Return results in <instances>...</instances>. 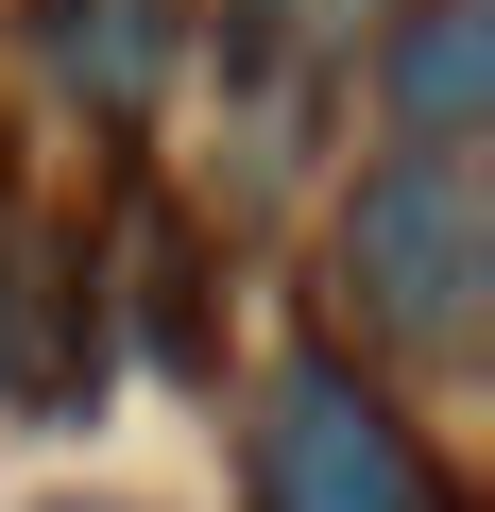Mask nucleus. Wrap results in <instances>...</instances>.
<instances>
[{
	"instance_id": "1",
	"label": "nucleus",
	"mask_w": 495,
	"mask_h": 512,
	"mask_svg": "<svg viewBox=\"0 0 495 512\" xmlns=\"http://www.w3.org/2000/svg\"><path fill=\"white\" fill-rule=\"evenodd\" d=\"M342 291L410 342V359H478L495 325V171L461 137H410L393 171H359L342 205Z\"/></svg>"
},
{
	"instance_id": "6",
	"label": "nucleus",
	"mask_w": 495,
	"mask_h": 512,
	"mask_svg": "<svg viewBox=\"0 0 495 512\" xmlns=\"http://www.w3.org/2000/svg\"><path fill=\"white\" fill-rule=\"evenodd\" d=\"M257 18H291V0H257Z\"/></svg>"
},
{
	"instance_id": "4",
	"label": "nucleus",
	"mask_w": 495,
	"mask_h": 512,
	"mask_svg": "<svg viewBox=\"0 0 495 512\" xmlns=\"http://www.w3.org/2000/svg\"><path fill=\"white\" fill-rule=\"evenodd\" d=\"M478 103H495V18L478 0H410L393 18V120L410 137H478Z\"/></svg>"
},
{
	"instance_id": "3",
	"label": "nucleus",
	"mask_w": 495,
	"mask_h": 512,
	"mask_svg": "<svg viewBox=\"0 0 495 512\" xmlns=\"http://www.w3.org/2000/svg\"><path fill=\"white\" fill-rule=\"evenodd\" d=\"M171 52H188L171 0H35V69H52L86 120H120V137L171 103Z\"/></svg>"
},
{
	"instance_id": "5",
	"label": "nucleus",
	"mask_w": 495,
	"mask_h": 512,
	"mask_svg": "<svg viewBox=\"0 0 495 512\" xmlns=\"http://www.w3.org/2000/svg\"><path fill=\"white\" fill-rule=\"evenodd\" d=\"M86 359V291H69V256L52 239H0V410H52Z\"/></svg>"
},
{
	"instance_id": "2",
	"label": "nucleus",
	"mask_w": 495,
	"mask_h": 512,
	"mask_svg": "<svg viewBox=\"0 0 495 512\" xmlns=\"http://www.w3.org/2000/svg\"><path fill=\"white\" fill-rule=\"evenodd\" d=\"M257 512H461V495L342 359H291L257 393Z\"/></svg>"
}]
</instances>
